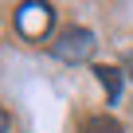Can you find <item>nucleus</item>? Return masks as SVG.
I'll use <instances>...</instances> for the list:
<instances>
[{
    "label": "nucleus",
    "instance_id": "nucleus-3",
    "mask_svg": "<svg viewBox=\"0 0 133 133\" xmlns=\"http://www.w3.org/2000/svg\"><path fill=\"white\" fill-rule=\"evenodd\" d=\"M94 78L102 82V90H106L110 102L121 98V78H125V71H117V66H94Z\"/></svg>",
    "mask_w": 133,
    "mask_h": 133
},
{
    "label": "nucleus",
    "instance_id": "nucleus-2",
    "mask_svg": "<svg viewBox=\"0 0 133 133\" xmlns=\"http://www.w3.org/2000/svg\"><path fill=\"white\" fill-rule=\"evenodd\" d=\"M16 20H20V31H24V35L39 39V35L51 28V8H47V4H24Z\"/></svg>",
    "mask_w": 133,
    "mask_h": 133
},
{
    "label": "nucleus",
    "instance_id": "nucleus-6",
    "mask_svg": "<svg viewBox=\"0 0 133 133\" xmlns=\"http://www.w3.org/2000/svg\"><path fill=\"white\" fill-rule=\"evenodd\" d=\"M0 133H8V114L0 110Z\"/></svg>",
    "mask_w": 133,
    "mask_h": 133
},
{
    "label": "nucleus",
    "instance_id": "nucleus-1",
    "mask_svg": "<svg viewBox=\"0 0 133 133\" xmlns=\"http://www.w3.org/2000/svg\"><path fill=\"white\" fill-rule=\"evenodd\" d=\"M51 51H55V59H63V63H82V59H90V51H94V35H90L86 28H66V31L51 43Z\"/></svg>",
    "mask_w": 133,
    "mask_h": 133
},
{
    "label": "nucleus",
    "instance_id": "nucleus-4",
    "mask_svg": "<svg viewBox=\"0 0 133 133\" xmlns=\"http://www.w3.org/2000/svg\"><path fill=\"white\" fill-rule=\"evenodd\" d=\"M82 133H125V129L117 125V117L98 114V117H86V121H82Z\"/></svg>",
    "mask_w": 133,
    "mask_h": 133
},
{
    "label": "nucleus",
    "instance_id": "nucleus-5",
    "mask_svg": "<svg viewBox=\"0 0 133 133\" xmlns=\"http://www.w3.org/2000/svg\"><path fill=\"white\" fill-rule=\"evenodd\" d=\"M125 78H129V82H133V51H129V55H125Z\"/></svg>",
    "mask_w": 133,
    "mask_h": 133
}]
</instances>
